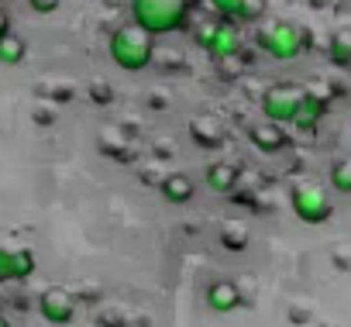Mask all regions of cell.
I'll use <instances>...</instances> for the list:
<instances>
[{
    "label": "cell",
    "instance_id": "cell-1",
    "mask_svg": "<svg viewBox=\"0 0 351 327\" xmlns=\"http://www.w3.org/2000/svg\"><path fill=\"white\" fill-rule=\"evenodd\" d=\"M306 28L296 25V21H286V18H262L255 25V45L276 59V62H293L306 52Z\"/></svg>",
    "mask_w": 351,
    "mask_h": 327
},
{
    "label": "cell",
    "instance_id": "cell-2",
    "mask_svg": "<svg viewBox=\"0 0 351 327\" xmlns=\"http://www.w3.org/2000/svg\"><path fill=\"white\" fill-rule=\"evenodd\" d=\"M193 0H131V21L145 28L152 38L176 35L190 21Z\"/></svg>",
    "mask_w": 351,
    "mask_h": 327
},
{
    "label": "cell",
    "instance_id": "cell-3",
    "mask_svg": "<svg viewBox=\"0 0 351 327\" xmlns=\"http://www.w3.org/2000/svg\"><path fill=\"white\" fill-rule=\"evenodd\" d=\"M107 56L124 73H145L155 62V38L134 21H128L107 38Z\"/></svg>",
    "mask_w": 351,
    "mask_h": 327
},
{
    "label": "cell",
    "instance_id": "cell-4",
    "mask_svg": "<svg viewBox=\"0 0 351 327\" xmlns=\"http://www.w3.org/2000/svg\"><path fill=\"white\" fill-rule=\"evenodd\" d=\"M303 100V86L289 83V80H279V83H269L258 97V110H262V121L269 124H293V114Z\"/></svg>",
    "mask_w": 351,
    "mask_h": 327
},
{
    "label": "cell",
    "instance_id": "cell-5",
    "mask_svg": "<svg viewBox=\"0 0 351 327\" xmlns=\"http://www.w3.org/2000/svg\"><path fill=\"white\" fill-rule=\"evenodd\" d=\"M289 207H293L296 221H303V224H310V228L327 224V221L334 217V204H330V197L324 193V186H317V183H296V186L289 190Z\"/></svg>",
    "mask_w": 351,
    "mask_h": 327
},
{
    "label": "cell",
    "instance_id": "cell-6",
    "mask_svg": "<svg viewBox=\"0 0 351 327\" xmlns=\"http://www.w3.org/2000/svg\"><path fill=\"white\" fill-rule=\"evenodd\" d=\"M38 313L52 327H66V324L76 320V296L62 286H49V289L38 293Z\"/></svg>",
    "mask_w": 351,
    "mask_h": 327
},
{
    "label": "cell",
    "instance_id": "cell-7",
    "mask_svg": "<svg viewBox=\"0 0 351 327\" xmlns=\"http://www.w3.org/2000/svg\"><path fill=\"white\" fill-rule=\"evenodd\" d=\"M241 45H245L241 28H238L234 21H221V18H217V25H214L210 38L204 42V52H207L214 62H224V59L241 56Z\"/></svg>",
    "mask_w": 351,
    "mask_h": 327
},
{
    "label": "cell",
    "instance_id": "cell-8",
    "mask_svg": "<svg viewBox=\"0 0 351 327\" xmlns=\"http://www.w3.org/2000/svg\"><path fill=\"white\" fill-rule=\"evenodd\" d=\"M38 269L32 248H4L0 245V286L4 282H25Z\"/></svg>",
    "mask_w": 351,
    "mask_h": 327
},
{
    "label": "cell",
    "instance_id": "cell-9",
    "mask_svg": "<svg viewBox=\"0 0 351 327\" xmlns=\"http://www.w3.org/2000/svg\"><path fill=\"white\" fill-rule=\"evenodd\" d=\"M204 186L210 193H217V197H231L241 186V169L234 166V162H228V158H214V162L204 166Z\"/></svg>",
    "mask_w": 351,
    "mask_h": 327
},
{
    "label": "cell",
    "instance_id": "cell-10",
    "mask_svg": "<svg viewBox=\"0 0 351 327\" xmlns=\"http://www.w3.org/2000/svg\"><path fill=\"white\" fill-rule=\"evenodd\" d=\"M330 104H327V93H317V90H303V100L293 114V128L296 131H317L327 117Z\"/></svg>",
    "mask_w": 351,
    "mask_h": 327
},
{
    "label": "cell",
    "instance_id": "cell-11",
    "mask_svg": "<svg viewBox=\"0 0 351 327\" xmlns=\"http://www.w3.org/2000/svg\"><path fill=\"white\" fill-rule=\"evenodd\" d=\"M248 141H252V148L262 152V155H282V152L289 148V134H286V128L269 124V121H255V124H248Z\"/></svg>",
    "mask_w": 351,
    "mask_h": 327
},
{
    "label": "cell",
    "instance_id": "cell-12",
    "mask_svg": "<svg viewBox=\"0 0 351 327\" xmlns=\"http://www.w3.org/2000/svg\"><path fill=\"white\" fill-rule=\"evenodd\" d=\"M204 303H207L214 313H234V310L245 303V296H241V286H238V282H231V279H214V282H207V289H204Z\"/></svg>",
    "mask_w": 351,
    "mask_h": 327
},
{
    "label": "cell",
    "instance_id": "cell-13",
    "mask_svg": "<svg viewBox=\"0 0 351 327\" xmlns=\"http://www.w3.org/2000/svg\"><path fill=\"white\" fill-rule=\"evenodd\" d=\"M190 138L200 148H221L228 141V124L214 114H197L190 117Z\"/></svg>",
    "mask_w": 351,
    "mask_h": 327
},
{
    "label": "cell",
    "instance_id": "cell-14",
    "mask_svg": "<svg viewBox=\"0 0 351 327\" xmlns=\"http://www.w3.org/2000/svg\"><path fill=\"white\" fill-rule=\"evenodd\" d=\"M158 193H162V200H165V204L183 207V204H190V200H193L197 183H193V176H186V173H165V180H162Z\"/></svg>",
    "mask_w": 351,
    "mask_h": 327
},
{
    "label": "cell",
    "instance_id": "cell-15",
    "mask_svg": "<svg viewBox=\"0 0 351 327\" xmlns=\"http://www.w3.org/2000/svg\"><path fill=\"white\" fill-rule=\"evenodd\" d=\"M327 62L334 69H351V28H337L327 42Z\"/></svg>",
    "mask_w": 351,
    "mask_h": 327
},
{
    "label": "cell",
    "instance_id": "cell-16",
    "mask_svg": "<svg viewBox=\"0 0 351 327\" xmlns=\"http://www.w3.org/2000/svg\"><path fill=\"white\" fill-rule=\"evenodd\" d=\"M35 97L52 100V104H69V100H76V86L66 83V80H38L35 83Z\"/></svg>",
    "mask_w": 351,
    "mask_h": 327
},
{
    "label": "cell",
    "instance_id": "cell-17",
    "mask_svg": "<svg viewBox=\"0 0 351 327\" xmlns=\"http://www.w3.org/2000/svg\"><path fill=\"white\" fill-rule=\"evenodd\" d=\"M25 59H28V42L11 32L4 42H0V66H21Z\"/></svg>",
    "mask_w": 351,
    "mask_h": 327
},
{
    "label": "cell",
    "instance_id": "cell-18",
    "mask_svg": "<svg viewBox=\"0 0 351 327\" xmlns=\"http://www.w3.org/2000/svg\"><path fill=\"white\" fill-rule=\"evenodd\" d=\"M327 180H330V190H334V193H341V197H351V155L334 162V166H330V173H327Z\"/></svg>",
    "mask_w": 351,
    "mask_h": 327
},
{
    "label": "cell",
    "instance_id": "cell-19",
    "mask_svg": "<svg viewBox=\"0 0 351 327\" xmlns=\"http://www.w3.org/2000/svg\"><path fill=\"white\" fill-rule=\"evenodd\" d=\"M248 228H241V224H224L221 228V245L228 248V252H245L248 248Z\"/></svg>",
    "mask_w": 351,
    "mask_h": 327
},
{
    "label": "cell",
    "instance_id": "cell-20",
    "mask_svg": "<svg viewBox=\"0 0 351 327\" xmlns=\"http://www.w3.org/2000/svg\"><path fill=\"white\" fill-rule=\"evenodd\" d=\"M86 97H90V104H97V107H110V104H114V86L104 83V80H93V83L86 86Z\"/></svg>",
    "mask_w": 351,
    "mask_h": 327
},
{
    "label": "cell",
    "instance_id": "cell-21",
    "mask_svg": "<svg viewBox=\"0 0 351 327\" xmlns=\"http://www.w3.org/2000/svg\"><path fill=\"white\" fill-rule=\"evenodd\" d=\"M100 152L107 158H117V162H134V148L131 145H117V141H110L104 134H100Z\"/></svg>",
    "mask_w": 351,
    "mask_h": 327
},
{
    "label": "cell",
    "instance_id": "cell-22",
    "mask_svg": "<svg viewBox=\"0 0 351 327\" xmlns=\"http://www.w3.org/2000/svg\"><path fill=\"white\" fill-rule=\"evenodd\" d=\"M210 4H214V11L221 14V21H234V25H238L245 0H210Z\"/></svg>",
    "mask_w": 351,
    "mask_h": 327
},
{
    "label": "cell",
    "instance_id": "cell-23",
    "mask_svg": "<svg viewBox=\"0 0 351 327\" xmlns=\"http://www.w3.org/2000/svg\"><path fill=\"white\" fill-rule=\"evenodd\" d=\"M265 14V0H245V8H241V25H258Z\"/></svg>",
    "mask_w": 351,
    "mask_h": 327
},
{
    "label": "cell",
    "instance_id": "cell-24",
    "mask_svg": "<svg viewBox=\"0 0 351 327\" xmlns=\"http://www.w3.org/2000/svg\"><path fill=\"white\" fill-rule=\"evenodd\" d=\"M224 83H241V76H245V69H238V56L234 59H224L221 62V73H217Z\"/></svg>",
    "mask_w": 351,
    "mask_h": 327
},
{
    "label": "cell",
    "instance_id": "cell-25",
    "mask_svg": "<svg viewBox=\"0 0 351 327\" xmlns=\"http://www.w3.org/2000/svg\"><path fill=\"white\" fill-rule=\"evenodd\" d=\"M32 121H35L38 128H52V124H56V110H52V107H42V104H38V107L32 110Z\"/></svg>",
    "mask_w": 351,
    "mask_h": 327
},
{
    "label": "cell",
    "instance_id": "cell-26",
    "mask_svg": "<svg viewBox=\"0 0 351 327\" xmlns=\"http://www.w3.org/2000/svg\"><path fill=\"white\" fill-rule=\"evenodd\" d=\"M214 25H217V18H207L204 25H197V32H193V42H197L200 49H204V42L210 38V32H214Z\"/></svg>",
    "mask_w": 351,
    "mask_h": 327
},
{
    "label": "cell",
    "instance_id": "cell-27",
    "mask_svg": "<svg viewBox=\"0 0 351 327\" xmlns=\"http://www.w3.org/2000/svg\"><path fill=\"white\" fill-rule=\"evenodd\" d=\"M28 8H32L35 14H52V11L59 8V0H28Z\"/></svg>",
    "mask_w": 351,
    "mask_h": 327
},
{
    "label": "cell",
    "instance_id": "cell-28",
    "mask_svg": "<svg viewBox=\"0 0 351 327\" xmlns=\"http://www.w3.org/2000/svg\"><path fill=\"white\" fill-rule=\"evenodd\" d=\"M162 180H165L162 169H158V173H155V169H145V173H141V183H145V186H162Z\"/></svg>",
    "mask_w": 351,
    "mask_h": 327
},
{
    "label": "cell",
    "instance_id": "cell-29",
    "mask_svg": "<svg viewBox=\"0 0 351 327\" xmlns=\"http://www.w3.org/2000/svg\"><path fill=\"white\" fill-rule=\"evenodd\" d=\"M289 324H310V310L306 306H289Z\"/></svg>",
    "mask_w": 351,
    "mask_h": 327
},
{
    "label": "cell",
    "instance_id": "cell-30",
    "mask_svg": "<svg viewBox=\"0 0 351 327\" xmlns=\"http://www.w3.org/2000/svg\"><path fill=\"white\" fill-rule=\"evenodd\" d=\"M11 35V14H8V8L0 4V42H4Z\"/></svg>",
    "mask_w": 351,
    "mask_h": 327
},
{
    "label": "cell",
    "instance_id": "cell-31",
    "mask_svg": "<svg viewBox=\"0 0 351 327\" xmlns=\"http://www.w3.org/2000/svg\"><path fill=\"white\" fill-rule=\"evenodd\" d=\"M155 155H162V158H169V155H176V152H172V141H169V138H162V141H155Z\"/></svg>",
    "mask_w": 351,
    "mask_h": 327
},
{
    "label": "cell",
    "instance_id": "cell-32",
    "mask_svg": "<svg viewBox=\"0 0 351 327\" xmlns=\"http://www.w3.org/2000/svg\"><path fill=\"white\" fill-rule=\"evenodd\" d=\"M0 327H11V320H8V317H0Z\"/></svg>",
    "mask_w": 351,
    "mask_h": 327
},
{
    "label": "cell",
    "instance_id": "cell-33",
    "mask_svg": "<svg viewBox=\"0 0 351 327\" xmlns=\"http://www.w3.org/2000/svg\"><path fill=\"white\" fill-rule=\"evenodd\" d=\"M0 317H4V296H0Z\"/></svg>",
    "mask_w": 351,
    "mask_h": 327
}]
</instances>
